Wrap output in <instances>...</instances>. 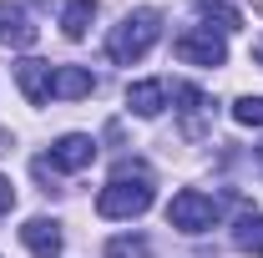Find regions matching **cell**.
Returning a JSON list of instances; mask_svg holds the SVG:
<instances>
[{
	"label": "cell",
	"mask_w": 263,
	"mask_h": 258,
	"mask_svg": "<svg viewBox=\"0 0 263 258\" xmlns=\"http://www.w3.org/2000/svg\"><path fill=\"white\" fill-rule=\"evenodd\" d=\"M152 208V177H147V167L142 162H122L117 172H111V182L97 193V213L101 218H142Z\"/></svg>",
	"instance_id": "obj_1"
},
{
	"label": "cell",
	"mask_w": 263,
	"mask_h": 258,
	"mask_svg": "<svg viewBox=\"0 0 263 258\" xmlns=\"http://www.w3.org/2000/svg\"><path fill=\"white\" fill-rule=\"evenodd\" d=\"M157 35H162V15L157 10H132V15H122V26L106 35V56L117 66H132L152 51Z\"/></svg>",
	"instance_id": "obj_2"
},
{
	"label": "cell",
	"mask_w": 263,
	"mask_h": 258,
	"mask_svg": "<svg viewBox=\"0 0 263 258\" xmlns=\"http://www.w3.org/2000/svg\"><path fill=\"white\" fill-rule=\"evenodd\" d=\"M167 223L182 228V233H202V228L218 223V202L208 193H197V188H182V193L167 202Z\"/></svg>",
	"instance_id": "obj_3"
},
{
	"label": "cell",
	"mask_w": 263,
	"mask_h": 258,
	"mask_svg": "<svg viewBox=\"0 0 263 258\" xmlns=\"http://www.w3.org/2000/svg\"><path fill=\"white\" fill-rule=\"evenodd\" d=\"M177 61H187V66H223L228 61V46H223V35H213V31H187V35H177Z\"/></svg>",
	"instance_id": "obj_4"
},
{
	"label": "cell",
	"mask_w": 263,
	"mask_h": 258,
	"mask_svg": "<svg viewBox=\"0 0 263 258\" xmlns=\"http://www.w3.org/2000/svg\"><path fill=\"white\" fill-rule=\"evenodd\" d=\"M51 167H61V172H81V167H91L97 162V142L86 137V132H66L61 142L51 147Z\"/></svg>",
	"instance_id": "obj_5"
},
{
	"label": "cell",
	"mask_w": 263,
	"mask_h": 258,
	"mask_svg": "<svg viewBox=\"0 0 263 258\" xmlns=\"http://www.w3.org/2000/svg\"><path fill=\"white\" fill-rule=\"evenodd\" d=\"M91 91H97V76L86 66H56V76H51V97L56 101H81Z\"/></svg>",
	"instance_id": "obj_6"
},
{
	"label": "cell",
	"mask_w": 263,
	"mask_h": 258,
	"mask_svg": "<svg viewBox=\"0 0 263 258\" xmlns=\"http://www.w3.org/2000/svg\"><path fill=\"white\" fill-rule=\"evenodd\" d=\"M51 76H56V66H46V61H21V66H15V81H21V97L31 101V106H41V101H51Z\"/></svg>",
	"instance_id": "obj_7"
},
{
	"label": "cell",
	"mask_w": 263,
	"mask_h": 258,
	"mask_svg": "<svg viewBox=\"0 0 263 258\" xmlns=\"http://www.w3.org/2000/svg\"><path fill=\"white\" fill-rule=\"evenodd\" d=\"M21 243H26L35 258H61V223H51V218H31V223L21 228Z\"/></svg>",
	"instance_id": "obj_8"
},
{
	"label": "cell",
	"mask_w": 263,
	"mask_h": 258,
	"mask_svg": "<svg viewBox=\"0 0 263 258\" xmlns=\"http://www.w3.org/2000/svg\"><path fill=\"white\" fill-rule=\"evenodd\" d=\"M127 106L137 117H157L167 106V81H132L127 86Z\"/></svg>",
	"instance_id": "obj_9"
},
{
	"label": "cell",
	"mask_w": 263,
	"mask_h": 258,
	"mask_svg": "<svg viewBox=\"0 0 263 258\" xmlns=\"http://www.w3.org/2000/svg\"><path fill=\"white\" fill-rule=\"evenodd\" d=\"M31 41H35V26L15 10V5L0 0V46H31Z\"/></svg>",
	"instance_id": "obj_10"
},
{
	"label": "cell",
	"mask_w": 263,
	"mask_h": 258,
	"mask_svg": "<svg viewBox=\"0 0 263 258\" xmlns=\"http://www.w3.org/2000/svg\"><path fill=\"white\" fill-rule=\"evenodd\" d=\"M91 21H97V0H71L61 10V31L66 41H81V35L91 31Z\"/></svg>",
	"instance_id": "obj_11"
},
{
	"label": "cell",
	"mask_w": 263,
	"mask_h": 258,
	"mask_svg": "<svg viewBox=\"0 0 263 258\" xmlns=\"http://www.w3.org/2000/svg\"><path fill=\"white\" fill-rule=\"evenodd\" d=\"M233 243H238L243 253L263 258V213H243V218H238V228H233Z\"/></svg>",
	"instance_id": "obj_12"
},
{
	"label": "cell",
	"mask_w": 263,
	"mask_h": 258,
	"mask_svg": "<svg viewBox=\"0 0 263 258\" xmlns=\"http://www.w3.org/2000/svg\"><path fill=\"white\" fill-rule=\"evenodd\" d=\"M197 15L208 21V31L218 26V31H238L243 26V15L233 10V5H223V0H197Z\"/></svg>",
	"instance_id": "obj_13"
},
{
	"label": "cell",
	"mask_w": 263,
	"mask_h": 258,
	"mask_svg": "<svg viewBox=\"0 0 263 258\" xmlns=\"http://www.w3.org/2000/svg\"><path fill=\"white\" fill-rule=\"evenodd\" d=\"M172 97L182 101V117H187V137H197V117H202V112H208V97H202V91H197V86H177V91H172Z\"/></svg>",
	"instance_id": "obj_14"
},
{
	"label": "cell",
	"mask_w": 263,
	"mask_h": 258,
	"mask_svg": "<svg viewBox=\"0 0 263 258\" xmlns=\"http://www.w3.org/2000/svg\"><path fill=\"white\" fill-rule=\"evenodd\" d=\"M233 122L238 127H263V97H238L233 101Z\"/></svg>",
	"instance_id": "obj_15"
},
{
	"label": "cell",
	"mask_w": 263,
	"mask_h": 258,
	"mask_svg": "<svg viewBox=\"0 0 263 258\" xmlns=\"http://www.w3.org/2000/svg\"><path fill=\"white\" fill-rule=\"evenodd\" d=\"M137 253H142V238H117L106 248V258H137Z\"/></svg>",
	"instance_id": "obj_16"
},
{
	"label": "cell",
	"mask_w": 263,
	"mask_h": 258,
	"mask_svg": "<svg viewBox=\"0 0 263 258\" xmlns=\"http://www.w3.org/2000/svg\"><path fill=\"white\" fill-rule=\"evenodd\" d=\"M10 208H15V182L0 177V213H10Z\"/></svg>",
	"instance_id": "obj_17"
},
{
	"label": "cell",
	"mask_w": 263,
	"mask_h": 258,
	"mask_svg": "<svg viewBox=\"0 0 263 258\" xmlns=\"http://www.w3.org/2000/svg\"><path fill=\"white\" fill-rule=\"evenodd\" d=\"M253 61L263 66V35H258V41H253Z\"/></svg>",
	"instance_id": "obj_18"
},
{
	"label": "cell",
	"mask_w": 263,
	"mask_h": 258,
	"mask_svg": "<svg viewBox=\"0 0 263 258\" xmlns=\"http://www.w3.org/2000/svg\"><path fill=\"white\" fill-rule=\"evenodd\" d=\"M258 162H263V147H258Z\"/></svg>",
	"instance_id": "obj_19"
}]
</instances>
